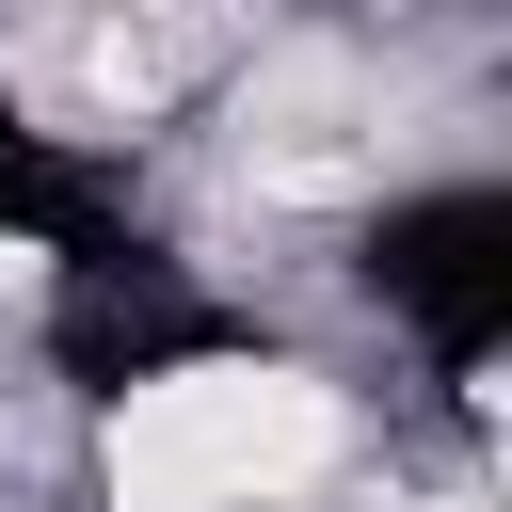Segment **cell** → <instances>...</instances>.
<instances>
[{
  "mask_svg": "<svg viewBox=\"0 0 512 512\" xmlns=\"http://www.w3.org/2000/svg\"><path fill=\"white\" fill-rule=\"evenodd\" d=\"M352 288L416 336V368L448 400H480L496 352H512V176H416V192H384L352 224Z\"/></svg>",
  "mask_w": 512,
  "mask_h": 512,
  "instance_id": "obj_2",
  "label": "cell"
},
{
  "mask_svg": "<svg viewBox=\"0 0 512 512\" xmlns=\"http://www.w3.org/2000/svg\"><path fill=\"white\" fill-rule=\"evenodd\" d=\"M240 352H256V304H240L192 240H160V224L32 272V368H48L80 416H128V400L208 384V368H240Z\"/></svg>",
  "mask_w": 512,
  "mask_h": 512,
  "instance_id": "obj_1",
  "label": "cell"
},
{
  "mask_svg": "<svg viewBox=\"0 0 512 512\" xmlns=\"http://www.w3.org/2000/svg\"><path fill=\"white\" fill-rule=\"evenodd\" d=\"M128 224H144V176H128V144H96V128H48V112L0 80V256L64 272V256H96V240H128Z\"/></svg>",
  "mask_w": 512,
  "mask_h": 512,
  "instance_id": "obj_3",
  "label": "cell"
}]
</instances>
